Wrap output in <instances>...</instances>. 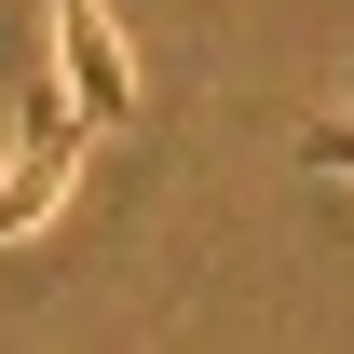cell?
<instances>
[{"label": "cell", "mask_w": 354, "mask_h": 354, "mask_svg": "<svg viewBox=\"0 0 354 354\" xmlns=\"http://www.w3.org/2000/svg\"><path fill=\"white\" fill-rule=\"evenodd\" d=\"M300 164H313V177H354V109H341V123H313V136H300Z\"/></svg>", "instance_id": "obj_3"}, {"label": "cell", "mask_w": 354, "mask_h": 354, "mask_svg": "<svg viewBox=\"0 0 354 354\" xmlns=\"http://www.w3.org/2000/svg\"><path fill=\"white\" fill-rule=\"evenodd\" d=\"M55 68H68V95L95 109V136L136 109V55H123V14H109V0H55Z\"/></svg>", "instance_id": "obj_2"}, {"label": "cell", "mask_w": 354, "mask_h": 354, "mask_svg": "<svg viewBox=\"0 0 354 354\" xmlns=\"http://www.w3.org/2000/svg\"><path fill=\"white\" fill-rule=\"evenodd\" d=\"M82 150H95V109L68 95V68H41V82L14 95V150H0V245H28V232L68 205Z\"/></svg>", "instance_id": "obj_1"}]
</instances>
